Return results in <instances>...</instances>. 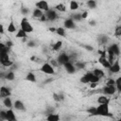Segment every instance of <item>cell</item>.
<instances>
[{
    "label": "cell",
    "mask_w": 121,
    "mask_h": 121,
    "mask_svg": "<svg viewBox=\"0 0 121 121\" xmlns=\"http://www.w3.org/2000/svg\"><path fill=\"white\" fill-rule=\"evenodd\" d=\"M9 48H6L2 51H0V64L5 67V68H9V67H11L13 65V61L10 60V57H9Z\"/></svg>",
    "instance_id": "obj_1"
},
{
    "label": "cell",
    "mask_w": 121,
    "mask_h": 121,
    "mask_svg": "<svg viewBox=\"0 0 121 121\" xmlns=\"http://www.w3.org/2000/svg\"><path fill=\"white\" fill-rule=\"evenodd\" d=\"M95 115H99V116H112V114L110 112V105L109 104H98V106H96Z\"/></svg>",
    "instance_id": "obj_2"
},
{
    "label": "cell",
    "mask_w": 121,
    "mask_h": 121,
    "mask_svg": "<svg viewBox=\"0 0 121 121\" xmlns=\"http://www.w3.org/2000/svg\"><path fill=\"white\" fill-rule=\"evenodd\" d=\"M20 28L23 29L26 33L29 34V33H32L34 31V27L32 26V24L28 21V19L26 17H24L21 22H20Z\"/></svg>",
    "instance_id": "obj_3"
},
{
    "label": "cell",
    "mask_w": 121,
    "mask_h": 121,
    "mask_svg": "<svg viewBox=\"0 0 121 121\" xmlns=\"http://www.w3.org/2000/svg\"><path fill=\"white\" fill-rule=\"evenodd\" d=\"M39 70L42 73L45 74V75H55V73H56L55 72V68L49 62H43Z\"/></svg>",
    "instance_id": "obj_4"
},
{
    "label": "cell",
    "mask_w": 121,
    "mask_h": 121,
    "mask_svg": "<svg viewBox=\"0 0 121 121\" xmlns=\"http://www.w3.org/2000/svg\"><path fill=\"white\" fill-rule=\"evenodd\" d=\"M44 15H45L47 21H50V22H54L59 18L58 12L55 9H49L48 10L44 11Z\"/></svg>",
    "instance_id": "obj_5"
},
{
    "label": "cell",
    "mask_w": 121,
    "mask_h": 121,
    "mask_svg": "<svg viewBox=\"0 0 121 121\" xmlns=\"http://www.w3.org/2000/svg\"><path fill=\"white\" fill-rule=\"evenodd\" d=\"M106 52H107V54H112V55H114L115 57H119V55H120L119 45L117 43H112L107 47Z\"/></svg>",
    "instance_id": "obj_6"
},
{
    "label": "cell",
    "mask_w": 121,
    "mask_h": 121,
    "mask_svg": "<svg viewBox=\"0 0 121 121\" xmlns=\"http://www.w3.org/2000/svg\"><path fill=\"white\" fill-rule=\"evenodd\" d=\"M109 72L112 74V75H113V74H117V73H119L120 72V62H119V57L118 58H116L115 60H114V61L111 64V66L109 67Z\"/></svg>",
    "instance_id": "obj_7"
},
{
    "label": "cell",
    "mask_w": 121,
    "mask_h": 121,
    "mask_svg": "<svg viewBox=\"0 0 121 121\" xmlns=\"http://www.w3.org/2000/svg\"><path fill=\"white\" fill-rule=\"evenodd\" d=\"M56 60H57V61H58V63H59L60 65H62V64H64L65 62L70 61V57H69V55H68L67 53L61 52V53H60V54L58 55V57H57Z\"/></svg>",
    "instance_id": "obj_8"
},
{
    "label": "cell",
    "mask_w": 121,
    "mask_h": 121,
    "mask_svg": "<svg viewBox=\"0 0 121 121\" xmlns=\"http://www.w3.org/2000/svg\"><path fill=\"white\" fill-rule=\"evenodd\" d=\"M102 93L106 95H113L116 93V88L114 85H105L102 88Z\"/></svg>",
    "instance_id": "obj_9"
},
{
    "label": "cell",
    "mask_w": 121,
    "mask_h": 121,
    "mask_svg": "<svg viewBox=\"0 0 121 121\" xmlns=\"http://www.w3.org/2000/svg\"><path fill=\"white\" fill-rule=\"evenodd\" d=\"M35 8H38L39 9L43 10V12L48 10L50 8H49V4L46 0H39L35 3Z\"/></svg>",
    "instance_id": "obj_10"
},
{
    "label": "cell",
    "mask_w": 121,
    "mask_h": 121,
    "mask_svg": "<svg viewBox=\"0 0 121 121\" xmlns=\"http://www.w3.org/2000/svg\"><path fill=\"white\" fill-rule=\"evenodd\" d=\"M62 66L68 74H75L76 71H77V69H76V67H75V65L72 61H67L64 64H62Z\"/></svg>",
    "instance_id": "obj_11"
},
{
    "label": "cell",
    "mask_w": 121,
    "mask_h": 121,
    "mask_svg": "<svg viewBox=\"0 0 121 121\" xmlns=\"http://www.w3.org/2000/svg\"><path fill=\"white\" fill-rule=\"evenodd\" d=\"M63 27L65 29H75L76 28V23L71 18L65 19L63 21Z\"/></svg>",
    "instance_id": "obj_12"
},
{
    "label": "cell",
    "mask_w": 121,
    "mask_h": 121,
    "mask_svg": "<svg viewBox=\"0 0 121 121\" xmlns=\"http://www.w3.org/2000/svg\"><path fill=\"white\" fill-rule=\"evenodd\" d=\"M96 102L98 104H110L111 102V98L109 97V95H100L97 96V99H96Z\"/></svg>",
    "instance_id": "obj_13"
},
{
    "label": "cell",
    "mask_w": 121,
    "mask_h": 121,
    "mask_svg": "<svg viewBox=\"0 0 121 121\" xmlns=\"http://www.w3.org/2000/svg\"><path fill=\"white\" fill-rule=\"evenodd\" d=\"M10 95H11V92H10L9 88H8L7 86H1L0 87V98L10 96Z\"/></svg>",
    "instance_id": "obj_14"
},
{
    "label": "cell",
    "mask_w": 121,
    "mask_h": 121,
    "mask_svg": "<svg viewBox=\"0 0 121 121\" xmlns=\"http://www.w3.org/2000/svg\"><path fill=\"white\" fill-rule=\"evenodd\" d=\"M6 120L8 121H14L16 120V115L12 108H9L6 111Z\"/></svg>",
    "instance_id": "obj_15"
},
{
    "label": "cell",
    "mask_w": 121,
    "mask_h": 121,
    "mask_svg": "<svg viewBox=\"0 0 121 121\" xmlns=\"http://www.w3.org/2000/svg\"><path fill=\"white\" fill-rule=\"evenodd\" d=\"M13 108L17 111H25V104L23 101L17 99L13 102Z\"/></svg>",
    "instance_id": "obj_16"
},
{
    "label": "cell",
    "mask_w": 121,
    "mask_h": 121,
    "mask_svg": "<svg viewBox=\"0 0 121 121\" xmlns=\"http://www.w3.org/2000/svg\"><path fill=\"white\" fill-rule=\"evenodd\" d=\"M79 9V4L77 0H70L69 2V9L71 11H77Z\"/></svg>",
    "instance_id": "obj_17"
},
{
    "label": "cell",
    "mask_w": 121,
    "mask_h": 121,
    "mask_svg": "<svg viewBox=\"0 0 121 121\" xmlns=\"http://www.w3.org/2000/svg\"><path fill=\"white\" fill-rule=\"evenodd\" d=\"M46 120L48 121H59L60 119V116L59 113H54V112H50L47 114V116L45 117Z\"/></svg>",
    "instance_id": "obj_18"
},
{
    "label": "cell",
    "mask_w": 121,
    "mask_h": 121,
    "mask_svg": "<svg viewBox=\"0 0 121 121\" xmlns=\"http://www.w3.org/2000/svg\"><path fill=\"white\" fill-rule=\"evenodd\" d=\"M92 73H93L95 76H96L98 78H100V79L105 77V72H104V70H102V69H100V68H95V69L92 71Z\"/></svg>",
    "instance_id": "obj_19"
},
{
    "label": "cell",
    "mask_w": 121,
    "mask_h": 121,
    "mask_svg": "<svg viewBox=\"0 0 121 121\" xmlns=\"http://www.w3.org/2000/svg\"><path fill=\"white\" fill-rule=\"evenodd\" d=\"M2 103H3V105H4L6 108H8V109H9V108H12V107H13V103H12V100H11L10 96L4 97V98H3V100H2Z\"/></svg>",
    "instance_id": "obj_20"
},
{
    "label": "cell",
    "mask_w": 121,
    "mask_h": 121,
    "mask_svg": "<svg viewBox=\"0 0 121 121\" xmlns=\"http://www.w3.org/2000/svg\"><path fill=\"white\" fill-rule=\"evenodd\" d=\"M62 44H63L62 41H57V42L54 43L53 45H52V51H54V52H59V51H60V49L62 48Z\"/></svg>",
    "instance_id": "obj_21"
},
{
    "label": "cell",
    "mask_w": 121,
    "mask_h": 121,
    "mask_svg": "<svg viewBox=\"0 0 121 121\" xmlns=\"http://www.w3.org/2000/svg\"><path fill=\"white\" fill-rule=\"evenodd\" d=\"M25 78H26V80H27V81H29V82H33V83H35V82L37 81L36 75H35L33 72H28V73H26Z\"/></svg>",
    "instance_id": "obj_22"
},
{
    "label": "cell",
    "mask_w": 121,
    "mask_h": 121,
    "mask_svg": "<svg viewBox=\"0 0 121 121\" xmlns=\"http://www.w3.org/2000/svg\"><path fill=\"white\" fill-rule=\"evenodd\" d=\"M43 13H44V12H43V10L39 9L38 8H35V9H33V10H32V17L39 20V18H40Z\"/></svg>",
    "instance_id": "obj_23"
},
{
    "label": "cell",
    "mask_w": 121,
    "mask_h": 121,
    "mask_svg": "<svg viewBox=\"0 0 121 121\" xmlns=\"http://www.w3.org/2000/svg\"><path fill=\"white\" fill-rule=\"evenodd\" d=\"M7 31L9 32V33H15L16 31H17V27H16V26H15V24H14V22L13 21H10L9 23V26H8V27H7Z\"/></svg>",
    "instance_id": "obj_24"
},
{
    "label": "cell",
    "mask_w": 121,
    "mask_h": 121,
    "mask_svg": "<svg viewBox=\"0 0 121 121\" xmlns=\"http://www.w3.org/2000/svg\"><path fill=\"white\" fill-rule=\"evenodd\" d=\"M97 42H98V43L99 44H106L108 42H109V38H108V36L107 35H105V34H101V35H99L98 36V38H97Z\"/></svg>",
    "instance_id": "obj_25"
},
{
    "label": "cell",
    "mask_w": 121,
    "mask_h": 121,
    "mask_svg": "<svg viewBox=\"0 0 121 121\" xmlns=\"http://www.w3.org/2000/svg\"><path fill=\"white\" fill-rule=\"evenodd\" d=\"M73 63H74V65H75L77 70L85 69V67H86V63L84 61H82V60H75Z\"/></svg>",
    "instance_id": "obj_26"
},
{
    "label": "cell",
    "mask_w": 121,
    "mask_h": 121,
    "mask_svg": "<svg viewBox=\"0 0 121 121\" xmlns=\"http://www.w3.org/2000/svg\"><path fill=\"white\" fill-rule=\"evenodd\" d=\"M54 9L59 11V12H66L67 9H66V6L63 4V3H58L57 5H55Z\"/></svg>",
    "instance_id": "obj_27"
},
{
    "label": "cell",
    "mask_w": 121,
    "mask_h": 121,
    "mask_svg": "<svg viewBox=\"0 0 121 121\" xmlns=\"http://www.w3.org/2000/svg\"><path fill=\"white\" fill-rule=\"evenodd\" d=\"M55 33L58 36H60V37H65V35H66V29L63 26H58V27H56Z\"/></svg>",
    "instance_id": "obj_28"
},
{
    "label": "cell",
    "mask_w": 121,
    "mask_h": 121,
    "mask_svg": "<svg viewBox=\"0 0 121 121\" xmlns=\"http://www.w3.org/2000/svg\"><path fill=\"white\" fill-rule=\"evenodd\" d=\"M4 78H5L6 80L12 81V80H14V79H15V73H14L13 71H9V72H7V73L5 74Z\"/></svg>",
    "instance_id": "obj_29"
},
{
    "label": "cell",
    "mask_w": 121,
    "mask_h": 121,
    "mask_svg": "<svg viewBox=\"0 0 121 121\" xmlns=\"http://www.w3.org/2000/svg\"><path fill=\"white\" fill-rule=\"evenodd\" d=\"M15 38L17 39H22V38H27V33H26L23 29L19 28L17 29L16 31V34H15Z\"/></svg>",
    "instance_id": "obj_30"
},
{
    "label": "cell",
    "mask_w": 121,
    "mask_h": 121,
    "mask_svg": "<svg viewBox=\"0 0 121 121\" xmlns=\"http://www.w3.org/2000/svg\"><path fill=\"white\" fill-rule=\"evenodd\" d=\"M96 1L95 0H87L86 1V6L90 9H94L96 8Z\"/></svg>",
    "instance_id": "obj_31"
},
{
    "label": "cell",
    "mask_w": 121,
    "mask_h": 121,
    "mask_svg": "<svg viewBox=\"0 0 121 121\" xmlns=\"http://www.w3.org/2000/svg\"><path fill=\"white\" fill-rule=\"evenodd\" d=\"M114 86H115V88H116V92L120 94V92H121V78H120V77H118V78L115 79Z\"/></svg>",
    "instance_id": "obj_32"
},
{
    "label": "cell",
    "mask_w": 121,
    "mask_h": 121,
    "mask_svg": "<svg viewBox=\"0 0 121 121\" xmlns=\"http://www.w3.org/2000/svg\"><path fill=\"white\" fill-rule=\"evenodd\" d=\"M72 20H74L75 22H80L82 19H81V15H80V13H78V12H76V13H74V14H71V17H70Z\"/></svg>",
    "instance_id": "obj_33"
},
{
    "label": "cell",
    "mask_w": 121,
    "mask_h": 121,
    "mask_svg": "<svg viewBox=\"0 0 121 121\" xmlns=\"http://www.w3.org/2000/svg\"><path fill=\"white\" fill-rule=\"evenodd\" d=\"M113 35L116 37V38H119L121 36V26L118 25L115 26L114 28V31H113Z\"/></svg>",
    "instance_id": "obj_34"
},
{
    "label": "cell",
    "mask_w": 121,
    "mask_h": 121,
    "mask_svg": "<svg viewBox=\"0 0 121 121\" xmlns=\"http://www.w3.org/2000/svg\"><path fill=\"white\" fill-rule=\"evenodd\" d=\"M95 111H96V107H95V106H91L90 108L87 109L86 112H87L89 114H91V115H95Z\"/></svg>",
    "instance_id": "obj_35"
},
{
    "label": "cell",
    "mask_w": 121,
    "mask_h": 121,
    "mask_svg": "<svg viewBox=\"0 0 121 121\" xmlns=\"http://www.w3.org/2000/svg\"><path fill=\"white\" fill-rule=\"evenodd\" d=\"M49 63L54 67V68H57V67H59V66H60L59 63H58V61H57V60L56 59H50V60H49Z\"/></svg>",
    "instance_id": "obj_36"
},
{
    "label": "cell",
    "mask_w": 121,
    "mask_h": 121,
    "mask_svg": "<svg viewBox=\"0 0 121 121\" xmlns=\"http://www.w3.org/2000/svg\"><path fill=\"white\" fill-rule=\"evenodd\" d=\"M114 83H115V79H113V78H108L107 80H106V82H105V85H114Z\"/></svg>",
    "instance_id": "obj_37"
},
{
    "label": "cell",
    "mask_w": 121,
    "mask_h": 121,
    "mask_svg": "<svg viewBox=\"0 0 121 121\" xmlns=\"http://www.w3.org/2000/svg\"><path fill=\"white\" fill-rule=\"evenodd\" d=\"M0 120H6V111L0 110Z\"/></svg>",
    "instance_id": "obj_38"
},
{
    "label": "cell",
    "mask_w": 121,
    "mask_h": 121,
    "mask_svg": "<svg viewBox=\"0 0 121 121\" xmlns=\"http://www.w3.org/2000/svg\"><path fill=\"white\" fill-rule=\"evenodd\" d=\"M21 12H22L23 15H26V14L29 13V9L27 8H22L21 9Z\"/></svg>",
    "instance_id": "obj_39"
},
{
    "label": "cell",
    "mask_w": 121,
    "mask_h": 121,
    "mask_svg": "<svg viewBox=\"0 0 121 121\" xmlns=\"http://www.w3.org/2000/svg\"><path fill=\"white\" fill-rule=\"evenodd\" d=\"M80 15H81V19H86L88 17V15H89V12L87 10H84V11H82L80 13Z\"/></svg>",
    "instance_id": "obj_40"
},
{
    "label": "cell",
    "mask_w": 121,
    "mask_h": 121,
    "mask_svg": "<svg viewBox=\"0 0 121 121\" xmlns=\"http://www.w3.org/2000/svg\"><path fill=\"white\" fill-rule=\"evenodd\" d=\"M5 44H6V46H7V47L10 48V47H12V46H13V42H12V41H10V40H8V41H6Z\"/></svg>",
    "instance_id": "obj_41"
},
{
    "label": "cell",
    "mask_w": 121,
    "mask_h": 121,
    "mask_svg": "<svg viewBox=\"0 0 121 121\" xmlns=\"http://www.w3.org/2000/svg\"><path fill=\"white\" fill-rule=\"evenodd\" d=\"M26 45H27L28 47H34V46L36 45V43H35V42H34L33 40H30V41H28V42H27Z\"/></svg>",
    "instance_id": "obj_42"
},
{
    "label": "cell",
    "mask_w": 121,
    "mask_h": 121,
    "mask_svg": "<svg viewBox=\"0 0 121 121\" xmlns=\"http://www.w3.org/2000/svg\"><path fill=\"white\" fill-rule=\"evenodd\" d=\"M53 100L56 102H60V97H59V94L54 93L53 94Z\"/></svg>",
    "instance_id": "obj_43"
},
{
    "label": "cell",
    "mask_w": 121,
    "mask_h": 121,
    "mask_svg": "<svg viewBox=\"0 0 121 121\" xmlns=\"http://www.w3.org/2000/svg\"><path fill=\"white\" fill-rule=\"evenodd\" d=\"M90 84V88L91 89H95L98 86V83H95V82H92V83H89Z\"/></svg>",
    "instance_id": "obj_44"
},
{
    "label": "cell",
    "mask_w": 121,
    "mask_h": 121,
    "mask_svg": "<svg viewBox=\"0 0 121 121\" xmlns=\"http://www.w3.org/2000/svg\"><path fill=\"white\" fill-rule=\"evenodd\" d=\"M83 47H84V48H85L86 50H88V51H90V52L94 50V48H93V46H92V45H84Z\"/></svg>",
    "instance_id": "obj_45"
},
{
    "label": "cell",
    "mask_w": 121,
    "mask_h": 121,
    "mask_svg": "<svg viewBox=\"0 0 121 121\" xmlns=\"http://www.w3.org/2000/svg\"><path fill=\"white\" fill-rule=\"evenodd\" d=\"M4 33H5V27H4L3 24L0 23V34L2 35V34H4Z\"/></svg>",
    "instance_id": "obj_46"
},
{
    "label": "cell",
    "mask_w": 121,
    "mask_h": 121,
    "mask_svg": "<svg viewBox=\"0 0 121 121\" xmlns=\"http://www.w3.org/2000/svg\"><path fill=\"white\" fill-rule=\"evenodd\" d=\"M59 97H60V102L64 100V95L62 93H59Z\"/></svg>",
    "instance_id": "obj_47"
},
{
    "label": "cell",
    "mask_w": 121,
    "mask_h": 121,
    "mask_svg": "<svg viewBox=\"0 0 121 121\" xmlns=\"http://www.w3.org/2000/svg\"><path fill=\"white\" fill-rule=\"evenodd\" d=\"M89 25H90V26H95V25H96V22H95V20H90V21H89Z\"/></svg>",
    "instance_id": "obj_48"
},
{
    "label": "cell",
    "mask_w": 121,
    "mask_h": 121,
    "mask_svg": "<svg viewBox=\"0 0 121 121\" xmlns=\"http://www.w3.org/2000/svg\"><path fill=\"white\" fill-rule=\"evenodd\" d=\"M49 31L50 32H55L56 31V27L55 26H50L49 27Z\"/></svg>",
    "instance_id": "obj_49"
}]
</instances>
